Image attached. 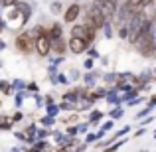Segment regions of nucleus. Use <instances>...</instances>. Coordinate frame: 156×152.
<instances>
[{"label":"nucleus","instance_id":"46","mask_svg":"<svg viewBox=\"0 0 156 152\" xmlns=\"http://www.w3.org/2000/svg\"><path fill=\"white\" fill-rule=\"evenodd\" d=\"M75 2H79V0H75Z\"/></svg>","mask_w":156,"mask_h":152},{"label":"nucleus","instance_id":"2","mask_svg":"<svg viewBox=\"0 0 156 152\" xmlns=\"http://www.w3.org/2000/svg\"><path fill=\"white\" fill-rule=\"evenodd\" d=\"M107 20H109V18H107L95 4H91V6L87 8V14H85V26L93 28V30H101V26H103Z\"/></svg>","mask_w":156,"mask_h":152},{"label":"nucleus","instance_id":"14","mask_svg":"<svg viewBox=\"0 0 156 152\" xmlns=\"http://www.w3.org/2000/svg\"><path fill=\"white\" fill-rule=\"evenodd\" d=\"M97 75H99L97 71H93V69H89V73L85 75V85H87V87H91V85H95V81H97Z\"/></svg>","mask_w":156,"mask_h":152},{"label":"nucleus","instance_id":"35","mask_svg":"<svg viewBox=\"0 0 156 152\" xmlns=\"http://www.w3.org/2000/svg\"><path fill=\"white\" fill-rule=\"evenodd\" d=\"M77 130H79V133H87L89 130V122H81V125L77 126Z\"/></svg>","mask_w":156,"mask_h":152},{"label":"nucleus","instance_id":"1","mask_svg":"<svg viewBox=\"0 0 156 152\" xmlns=\"http://www.w3.org/2000/svg\"><path fill=\"white\" fill-rule=\"evenodd\" d=\"M134 46H136V50L142 53L144 57H154L156 53V46H154V22L148 18V22H146L144 30L138 34V38L134 40Z\"/></svg>","mask_w":156,"mask_h":152},{"label":"nucleus","instance_id":"39","mask_svg":"<svg viewBox=\"0 0 156 152\" xmlns=\"http://www.w3.org/2000/svg\"><path fill=\"white\" fill-rule=\"evenodd\" d=\"M14 136L18 138V140H22V142H26V134L24 133H14Z\"/></svg>","mask_w":156,"mask_h":152},{"label":"nucleus","instance_id":"19","mask_svg":"<svg viewBox=\"0 0 156 152\" xmlns=\"http://www.w3.org/2000/svg\"><path fill=\"white\" fill-rule=\"evenodd\" d=\"M0 130H12V118H2L0 121Z\"/></svg>","mask_w":156,"mask_h":152},{"label":"nucleus","instance_id":"29","mask_svg":"<svg viewBox=\"0 0 156 152\" xmlns=\"http://www.w3.org/2000/svg\"><path fill=\"white\" fill-rule=\"evenodd\" d=\"M130 130V126H125V129H121L117 134H115V138H122V136H126V133Z\"/></svg>","mask_w":156,"mask_h":152},{"label":"nucleus","instance_id":"44","mask_svg":"<svg viewBox=\"0 0 156 152\" xmlns=\"http://www.w3.org/2000/svg\"><path fill=\"white\" fill-rule=\"evenodd\" d=\"M0 18H2V8H0Z\"/></svg>","mask_w":156,"mask_h":152},{"label":"nucleus","instance_id":"26","mask_svg":"<svg viewBox=\"0 0 156 152\" xmlns=\"http://www.w3.org/2000/svg\"><path fill=\"white\" fill-rule=\"evenodd\" d=\"M50 10H51V14H61V2H51Z\"/></svg>","mask_w":156,"mask_h":152},{"label":"nucleus","instance_id":"27","mask_svg":"<svg viewBox=\"0 0 156 152\" xmlns=\"http://www.w3.org/2000/svg\"><path fill=\"white\" fill-rule=\"evenodd\" d=\"M85 53H89V57H93V59H99V51H97L95 48H91V46L85 50Z\"/></svg>","mask_w":156,"mask_h":152},{"label":"nucleus","instance_id":"7","mask_svg":"<svg viewBox=\"0 0 156 152\" xmlns=\"http://www.w3.org/2000/svg\"><path fill=\"white\" fill-rule=\"evenodd\" d=\"M79 14H81V6L77 2H73L71 6L65 10V14H63V20L67 24H73V22H77V18H79Z\"/></svg>","mask_w":156,"mask_h":152},{"label":"nucleus","instance_id":"45","mask_svg":"<svg viewBox=\"0 0 156 152\" xmlns=\"http://www.w3.org/2000/svg\"><path fill=\"white\" fill-rule=\"evenodd\" d=\"M0 65H2V61H0Z\"/></svg>","mask_w":156,"mask_h":152},{"label":"nucleus","instance_id":"34","mask_svg":"<svg viewBox=\"0 0 156 152\" xmlns=\"http://www.w3.org/2000/svg\"><path fill=\"white\" fill-rule=\"evenodd\" d=\"M93 63H95V59H93V57H87V59H85V69H93Z\"/></svg>","mask_w":156,"mask_h":152},{"label":"nucleus","instance_id":"40","mask_svg":"<svg viewBox=\"0 0 156 152\" xmlns=\"http://www.w3.org/2000/svg\"><path fill=\"white\" fill-rule=\"evenodd\" d=\"M154 105H156V97L152 95V97L148 99V107H150V109H154Z\"/></svg>","mask_w":156,"mask_h":152},{"label":"nucleus","instance_id":"6","mask_svg":"<svg viewBox=\"0 0 156 152\" xmlns=\"http://www.w3.org/2000/svg\"><path fill=\"white\" fill-rule=\"evenodd\" d=\"M91 46V44H87L83 38H77V36H71L69 38V42H67V50H71L73 53H85V50Z\"/></svg>","mask_w":156,"mask_h":152},{"label":"nucleus","instance_id":"33","mask_svg":"<svg viewBox=\"0 0 156 152\" xmlns=\"http://www.w3.org/2000/svg\"><path fill=\"white\" fill-rule=\"evenodd\" d=\"M26 89H28V91H32V95H34V93L38 91V83H34V81H32V83L26 85Z\"/></svg>","mask_w":156,"mask_h":152},{"label":"nucleus","instance_id":"42","mask_svg":"<svg viewBox=\"0 0 156 152\" xmlns=\"http://www.w3.org/2000/svg\"><path fill=\"white\" fill-rule=\"evenodd\" d=\"M2 50H6V42H4V40H0V51Z\"/></svg>","mask_w":156,"mask_h":152},{"label":"nucleus","instance_id":"37","mask_svg":"<svg viewBox=\"0 0 156 152\" xmlns=\"http://www.w3.org/2000/svg\"><path fill=\"white\" fill-rule=\"evenodd\" d=\"M22 117H24V115L20 113V111H18V113H14V117H12V122H18V121H22Z\"/></svg>","mask_w":156,"mask_h":152},{"label":"nucleus","instance_id":"11","mask_svg":"<svg viewBox=\"0 0 156 152\" xmlns=\"http://www.w3.org/2000/svg\"><path fill=\"white\" fill-rule=\"evenodd\" d=\"M122 115H125V109H122L121 105H117L115 109L109 111V118H113V121H117V118H121Z\"/></svg>","mask_w":156,"mask_h":152},{"label":"nucleus","instance_id":"18","mask_svg":"<svg viewBox=\"0 0 156 152\" xmlns=\"http://www.w3.org/2000/svg\"><path fill=\"white\" fill-rule=\"evenodd\" d=\"M10 87H12V91H22V89H26V83L22 79H14L10 83Z\"/></svg>","mask_w":156,"mask_h":152},{"label":"nucleus","instance_id":"20","mask_svg":"<svg viewBox=\"0 0 156 152\" xmlns=\"http://www.w3.org/2000/svg\"><path fill=\"white\" fill-rule=\"evenodd\" d=\"M40 122H42L44 126H53V125H55V117H50V115H46V117H44Z\"/></svg>","mask_w":156,"mask_h":152},{"label":"nucleus","instance_id":"38","mask_svg":"<svg viewBox=\"0 0 156 152\" xmlns=\"http://www.w3.org/2000/svg\"><path fill=\"white\" fill-rule=\"evenodd\" d=\"M69 75H71V77H67V79H79V77H81V75H79V71H77V69H73V71L69 73Z\"/></svg>","mask_w":156,"mask_h":152},{"label":"nucleus","instance_id":"13","mask_svg":"<svg viewBox=\"0 0 156 152\" xmlns=\"http://www.w3.org/2000/svg\"><path fill=\"white\" fill-rule=\"evenodd\" d=\"M48 36H50V38H61V36H63V30H61L59 24H53L51 30H48Z\"/></svg>","mask_w":156,"mask_h":152},{"label":"nucleus","instance_id":"10","mask_svg":"<svg viewBox=\"0 0 156 152\" xmlns=\"http://www.w3.org/2000/svg\"><path fill=\"white\" fill-rule=\"evenodd\" d=\"M105 99H107V103H109V105H121V97L117 95V89H113V91H107Z\"/></svg>","mask_w":156,"mask_h":152},{"label":"nucleus","instance_id":"22","mask_svg":"<svg viewBox=\"0 0 156 152\" xmlns=\"http://www.w3.org/2000/svg\"><path fill=\"white\" fill-rule=\"evenodd\" d=\"M119 36H121L122 40H126V36H129V26H126V22L121 24V28H119Z\"/></svg>","mask_w":156,"mask_h":152},{"label":"nucleus","instance_id":"41","mask_svg":"<svg viewBox=\"0 0 156 152\" xmlns=\"http://www.w3.org/2000/svg\"><path fill=\"white\" fill-rule=\"evenodd\" d=\"M142 134H144V126H140V129L134 133V136H142Z\"/></svg>","mask_w":156,"mask_h":152},{"label":"nucleus","instance_id":"9","mask_svg":"<svg viewBox=\"0 0 156 152\" xmlns=\"http://www.w3.org/2000/svg\"><path fill=\"white\" fill-rule=\"evenodd\" d=\"M63 99L69 101V103H79L81 101V89H69L63 95Z\"/></svg>","mask_w":156,"mask_h":152},{"label":"nucleus","instance_id":"30","mask_svg":"<svg viewBox=\"0 0 156 152\" xmlns=\"http://www.w3.org/2000/svg\"><path fill=\"white\" fill-rule=\"evenodd\" d=\"M105 81H107V83H115V81H117V73H107Z\"/></svg>","mask_w":156,"mask_h":152},{"label":"nucleus","instance_id":"32","mask_svg":"<svg viewBox=\"0 0 156 152\" xmlns=\"http://www.w3.org/2000/svg\"><path fill=\"white\" fill-rule=\"evenodd\" d=\"M16 2H18V0H0V6H6V8H10V6H14Z\"/></svg>","mask_w":156,"mask_h":152},{"label":"nucleus","instance_id":"28","mask_svg":"<svg viewBox=\"0 0 156 152\" xmlns=\"http://www.w3.org/2000/svg\"><path fill=\"white\" fill-rule=\"evenodd\" d=\"M113 126H115V121H113V118H109L107 122H103V125H101V129H103L105 133H109V130L113 129Z\"/></svg>","mask_w":156,"mask_h":152},{"label":"nucleus","instance_id":"43","mask_svg":"<svg viewBox=\"0 0 156 152\" xmlns=\"http://www.w3.org/2000/svg\"><path fill=\"white\" fill-rule=\"evenodd\" d=\"M44 103H46V105H48V103H53V99H51V95H48L46 99H44Z\"/></svg>","mask_w":156,"mask_h":152},{"label":"nucleus","instance_id":"36","mask_svg":"<svg viewBox=\"0 0 156 152\" xmlns=\"http://www.w3.org/2000/svg\"><path fill=\"white\" fill-rule=\"evenodd\" d=\"M67 134H69V136H77V134H79L77 126H69V129H67Z\"/></svg>","mask_w":156,"mask_h":152},{"label":"nucleus","instance_id":"24","mask_svg":"<svg viewBox=\"0 0 156 152\" xmlns=\"http://www.w3.org/2000/svg\"><path fill=\"white\" fill-rule=\"evenodd\" d=\"M150 113H152V109H150V107L146 105V107H144V109H142V111H138V113H136V118H142V117H148Z\"/></svg>","mask_w":156,"mask_h":152},{"label":"nucleus","instance_id":"16","mask_svg":"<svg viewBox=\"0 0 156 152\" xmlns=\"http://www.w3.org/2000/svg\"><path fill=\"white\" fill-rule=\"evenodd\" d=\"M57 113H59V107L53 105V103H48L46 105V115H50V117H57Z\"/></svg>","mask_w":156,"mask_h":152},{"label":"nucleus","instance_id":"21","mask_svg":"<svg viewBox=\"0 0 156 152\" xmlns=\"http://www.w3.org/2000/svg\"><path fill=\"white\" fill-rule=\"evenodd\" d=\"M115 140H117V142H111V144H109V150H119V148H121V146L126 142V138H125V140H121V138H115Z\"/></svg>","mask_w":156,"mask_h":152},{"label":"nucleus","instance_id":"3","mask_svg":"<svg viewBox=\"0 0 156 152\" xmlns=\"http://www.w3.org/2000/svg\"><path fill=\"white\" fill-rule=\"evenodd\" d=\"M34 51H38V55H42V57L50 55L51 48H50V36H48V32L34 38Z\"/></svg>","mask_w":156,"mask_h":152},{"label":"nucleus","instance_id":"31","mask_svg":"<svg viewBox=\"0 0 156 152\" xmlns=\"http://www.w3.org/2000/svg\"><path fill=\"white\" fill-rule=\"evenodd\" d=\"M34 99H36V105H38V107H42V105H44V97H42V95H40V93H38V91H36V93H34Z\"/></svg>","mask_w":156,"mask_h":152},{"label":"nucleus","instance_id":"25","mask_svg":"<svg viewBox=\"0 0 156 152\" xmlns=\"http://www.w3.org/2000/svg\"><path fill=\"white\" fill-rule=\"evenodd\" d=\"M99 138H97L95 133H87V136H85V144H93V142H97Z\"/></svg>","mask_w":156,"mask_h":152},{"label":"nucleus","instance_id":"23","mask_svg":"<svg viewBox=\"0 0 156 152\" xmlns=\"http://www.w3.org/2000/svg\"><path fill=\"white\" fill-rule=\"evenodd\" d=\"M48 136H50L48 126H46V129H38V130H36V138H48Z\"/></svg>","mask_w":156,"mask_h":152},{"label":"nucleus","instance_id":"17","mask_svg":"<svg viewBox=\"0 0 156 152\" xmlns=\"http://www.w3.org/2000/svg\"><path fill=\"white\" fill-rule=\"evenodd\" d=\"M0 91H2L4 95H12V87H10V81H6V79H0Z\"/></svg>","mask_w":156,"mask_h":152},{"label":"nucleus","instance_id":"8","mask_svg":"<svg viewBox=\"0 0 156 152\" xmlns=\"http://www.w3.org/2000/svg\"><path fill=\"white\" fill-rule=\"evenodd\" d=\"M50 48L57 53V55H63L65 50H67V44H65L63 36H61V38H50Z\"/></svg>","mask_w":156,"mask_h":152},{"label":"nucleus","instance_id":"4","mask_svg":"<svg viewBox=\"0 0 156 152\" xmlns=\"http://www.w3.org/2000/svg\"><path fill=\"white\" fill-rule=\"evenodd\" d=\"M16 48L22 53H32L34 51V38L30 36V32H20L16 38Z\"/></svg>","mask_w":156,"mask_h":152},{"label":"nucleus","instance_id":"12","mask_svg":"<svg viewBox=\"0 0 156 152\" xmlns=\"http://www.w3.org/2000/svg\"><path fill=\"white\" fill-rule=\"evenodd\" d=\"M101 121H103V113H101V111H91V115H89V125H99Z\"/></svg>","mask_w":156,"mask_h":152},{"label":"nucleus","instance_id":"15","mask_svg":"<svg viewBox=\"0 0 156 152\" xmlns=\"http://www.w3.org/2000/svg\"><path fill=\"white\" fill-rule=\"evenodd\" d=\"M57 107H59V111H77V103H69V101H65V99L61 101Z\"/></svg>","mask_w":156,"mask_h":152},{"label":"nucleus","instance_id":"5","mask_svg":"<svg viewBox=\"0 0 156 152\" xmlns=\"http://www.w3.org/2000/svg\"><path fill=\"white\" fill-rule=\"evenodd\" d=\"M75 24V22H73ZM71 36H77V38H83L87 44H93V40H95V30L89 26H85V24H75V26L71 28Z\"/></svg>","mask_w":156,"mask_h":152}]
</instances>
